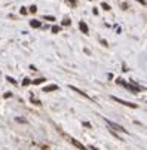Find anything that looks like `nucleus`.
<instances>
[{"label":"nucleus","instance_id":"obj_1","mask_svg":"<svg viewBox=\"0 0 147 150\" xmlns=\"http://www.w3.org/2000/svg\"><path fill=\"white\" fill-rule=\"evenodd\" d=\"M106 120V123L109 126H111V129H116V131H120V132H125V134H128V131L123 128V126H120V125H117V123H115V122H111V120H109V119H104Z\"/></svg>","mask_w":147,"mask_h":150},{"label":"nucleus","instance_id":"obj_2","mask_svg":"<svg viewBox=\"0 0 147 150\" xmlns=\"http://www.w3.org/2000/svg\"><path fill=\"white\" fill-rule=\"evenodd\" d=\"M126 88H128V89L131 91V92H134V94H138V92L143 89V88H140V86H138L135 82H132V80L129 82V83H126Z\"/></svg>","mask_w":147,"mask_h":150},{"label":"nucleus","instance_id":"obj_3","mask_svg":"<svg viewBox=\"0 0 147 150\" xmlns=\"http://www.w3.org/2000/svg\"><path fill=\"white\" fill-rule=\"evenodd\" d=\"M115 101H117L119 104H123V105H126V107H132V109H137L138 105L137 104H134V103H129V101H125V100H122V98H117V97H111Z\"/></svg>","mask_w":147,"mask_h":150},{"label":"nucleus","instance_id":"obj_4","mask_svg":"<svg viewBox=\"0 0 147 150\" xmlns=\"http://www.w3.org/2000/svg\"><path fill=\"white\" fill-rule=\"evenodd\" d=\"M68 88H70V89H71V91H74V92H77V94H80L82 97H85V98H88V100H91V97H89L88 94H86V92H83L82 89H79V88H76V86H70V85H68Z\"/></svg>","mask_w":147,"mask_h":150},{"label":"nucleus","instance_id":"obj_5","mask_svg":"<svg viewBox=\"0 0 147 150\" xmlns=\"http://www.w3.org/2000/svg\"><path fill=\"white\" fill-rule=\"evenodd\" d=\"M70 141H71V144L73 146H76L77 149H80V150H88V149H86L82 143H79V141H77V140H74V138H70Z\"/></svg>","mask_w":147,"mask_h":150},{"label":"nucleus","instance_id":"obj_6","mask_svg":"<svg viewBox=\"0 0 147 150\" xmlns=\"http://www.w3.org/2000/svg\"><path fill=\"white\" fill-rule=\"evenodd\" d=\"M58 89V85H48L43 88V92H51V91H57Z\"/></svg>","mask_w":147,"mask_h":150},{"label":"nucleus","instance_id":"obj_7","mask_svg":"<svg viewBox=\"0 0 147 150\" xmlns=\"http://www.w3.org/2000/svg\"><path fill=\"white\" fill-rule=\"evenodd\" d=\"M79 27H80V30H82L85 34H89V28H88V25H86L83 21H80V22H79Z\"/></svg>","mask_w":147,"mask_h":150},{"label":"nucleus","instance_id":"obj_8","mask_svg":"<svg viewBox=\"0 0 147 150\" xmlns=\"http://www.w3.org/2000/svg\"><path fill=\"white\" fill-rule=\"evenodd\" d=\"M30 25L33 28H39V27H42V22L40 21H36V20H33V21H30Z\"/></svg>","mask_w":147,"mask_h":150},{"label":"nucleus","instance_id":"obj_9","mask_svg":"<svg viewBox=\"0 0 147 150\" xmlns=\"http://www.w3.org/2000/svg\"><path fill=\"white\" fill-rule=\"evenodd\" d=\"M51 30H52V33H59V31H61V27H59V25H54V27L52 28H51Z\"/></svg>","mask_w":147,"mask_h":150},{"label":"nucleus","instance_id":"obj_10","mask_svg":"<svg viewBox=\"0 0 147 150\" xmlns=\"http://www.w3.org/2000/svg\"><path fill=\"white\" fill-rule=\"evenodd\" d=\"M45 80H46V79L40 77V79H36V80H33V83H34V85H40V83H43V82H45Z\"/></svg>","mask_w":147,"mask_h":150},{"label":"nucleus","instance_id":"obj_11","mask_svg":"<svg viewBox=\"0 0 147 150\" xmlns=\"http://www.w3.org/2000/svg\"><path fill=\"white\" fill-rule=\"evenodd\" d=\"M101 7H102L104 11H110V5H107L106 2H102V3H101Z\"/></svg>","mask_w":147,"mask_h":150},{"label":"nucleus","instance_id":"obj_12","mask_svg":"<svg viewBox=\"0 0 147 150\" xmlns=\"http://www.w3.org/2000/svg\"><path fill=\"white\" fill-rule=\"evenodd\" d=\"M6 80H7V82H11V83H13V85H16V80H15L13 77H11V76H7V77H6Z\"/></svg>","mask_w":147,"mask_h":150},{"label":"nucleus","instance_id":"obj_13","mask_svg":"<svg viewBox=\"0 0 147 150\" xmlns=\"http://www.w3.org/2000/svg\"><path fill=\"white\" fill-rule=\"evenodd\" d=\"M31 103H34V104H36V105H40V101H39L37 98H34L33 95H31Z\"/></svg>","mask_w":147,"mask_h":150},{"label":"nucleus","instance_id":"obj_14","mask_svg":"<svg viewBox=\"0 0 147 150\" xmlns=\"http://www.w3.org/2000/svg\"><path fill=\"white\" fill-rule=\"evenodd\" d=\"M45 20L46 21H55V18H54V16H51V15H48V16L45 15Z\"/></svg>","mask_w":147,"mask_h":150},{"label":"nucleus","instance_id":"obj_15","mask_svg":"<svg viewBox=\"0 0 147 150\" xmlns=\"http://www.w3.org/2000/svg\"><path fill=\"white\" fill-rule=\"evenodd\" d=\"M30 83H31L30 79H24V82H22V85H24V86H27V85H30Z\"/></svg>","mask_w":147,"mask_h":150},{"label":"nucleus","instance_id":"obj_16","mask_svg":"<svg viewBox=\"0 0 147 150\" xmlns=\"http://www.w3.org/2000/svg\"><path fill=\"white\" fill-rule=\"evenodd\" d=\"M116 82H117V83H120V85H123V86H126V82L123 80V79H117Z\"/></svg>","mask_w":147,"mask_h":150},{"label":"nucleus","instance_id":"obj_17","mask_svg":"<svg viewBox=\"0 0 147 150\" xmlns=\"http://www.w3.org/2000/svg\"><path fill=\"white\" fill-rule=\"evenodd\" d=\"M36 11H37V7H36V6L33 5V6L30 7V12H31V14H34V12H36Z\"/></svg>","mask_w":147,"mask_h":150},{"label":"nucleus","instance_id":"obj_18","mask_svg":"<svg viewBox=\"0 0 147 150\" xmlns=\"http://www.w3.org/2000/svg\"><path fill=\"white\" fill-rule=\"evenodd\" d=\"M70 22H71L70 20H64L63 21V25H70Z\"/></svg>","mask_w":147,"mask_h":150},{"label":"nucleus","instance_id":"obj_19","mask_svg":"<svg viewBox=\"0 0 147 150\" xmlns=\"http://www.w3.org/2000/svg\"><path fill=\"white\" fill-rule=\"evenodd\" d=\"M67 2H68V3H70L71 6H76V0H67Z\"/></svg>","mask_w":147,"mask_h":150},{"label":"nucleus","instance_id":"obj_20","mask_svg":"<svg viewBox=\"0 0 147 150\" xmlns=\"http://www.w3.org/2000/svg\"><path fill=\"white\" fill-rule=\"evenodd\" d=\"M22 15H25V14H27V9H25V7H21V11H20Z\"/></svg>","mask_w":147,"mask_h":150},{"label":"nucleus","instance_id":"obj_21","mask_svg":"<svg viewBox=\"0 0 147 150\" xmlns=\"http://www.w3.org/2000/svg\"><path fill=\"white\" fill-rule=\"evenodd\" d=\"M16 120H18V122H22V123H25V122H27V120H25V119H20V118L16 119Z\"/></svg>","mask_w":147,"mask_h":150},{"label":"nucleus","instance_id":"obj_22","mask_svg":"<svg viewBox=\"0 0 147 150\" xmlns=\"http://www.w3.org/2000/svg\"><path fill=\"white\" fill-rule=\"evenodd\" d=\"M137 2H140V3H143V5H146V0H137Z\"/></svg>","mask_w":147,"mask_h":150},{"label":"nucleus","instance_id":"obj_23","mask_svg":"<svg viewBox=\"0 0 147 150\" xmlns=\"http://www.w3.org/2000/svg\"><path fill=\"white\" fill-rule=\"evenodd\" d=\"M91 150H98L97 147H94V146H91Z\"/></svg>","mask_w":147,"mask_h":150}]
</instances>
